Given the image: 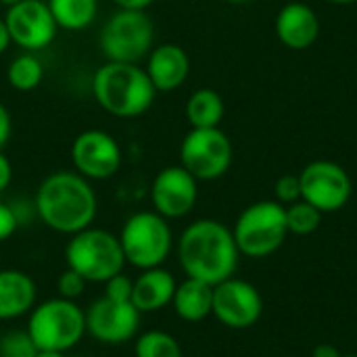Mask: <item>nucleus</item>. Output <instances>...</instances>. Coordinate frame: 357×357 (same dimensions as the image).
Masks as SVG:
<instances>
[{"label":"nucleus","mask_w":357,"mask_h":357,"mask_svg":"<svg viewBox=\"0 0 357 357\" xmlns=\"http://www.w3.org/2000/svg\"><path fill=\"white\" fill-rule=\"evenodd\" d=\"M232 157V142L220 128H190L180 142V165L199 182H211L226 176Z\"/></svg>","instance_id":"9"},{"label":"nucleus","mask_w":357,"mask_h":357,"mask_svg":"<svg viewBox=\"0 0 357 357\" xmlns=\"http://www.w3.org/2000/svg\"><path fill=\"white\" fill-rule=\"evenodd\" d=\"M287 209V226H289V234L295 236H310L314 234L320 224H322V211L316 209L314 205H310L307 201H295L291 205L284 207Z\"/></svg>","instance_id":"25"},{"label":"nucleus","mask_w":357,"mask_h":357,"mask_svg":"<svg viewBox=\"0 0 357 357\" xmlns=\"http://www.w3.org/2000/svg\"><path fill=\"white\" fill-rule=\"evenodd\" d=\"M21 0H0V4L4 6V8H10V6H15V4H19Z\"/></svg>","instance_id":"38"},{"label":"nucleus","mask_w":357,"mask_h":357,"mask_svg":"<svg viewBox=\"0 0 357 357\" xmlns=\"http://www.w3.org/2000/svg\"><path fill=\"white\" fill-rule=\"evenodd\" d=\"M25 331L40 351L67 354L86 335V314L75 301L56 295L33 305L27 314Z\"/></svg>","instance_id":"4"},{"label":"nucleus","mask_w":357,"mask_h":357,"mask_svg":"<svg viewBox=\"0 0 357 357\" xmlns=\"http://www.w3.org/2000/svg\"><path fill=\"white\" fill-rule=\"evenodd\" d=\"M123 153L115 136L105 130H84L71 142L73 172L90 182L111 180L121 169Z\"/></svg>","instance_id":"11"},{"label":"nucleus","mask_w":357,"mask_h":357,"mask_svg":"<svg viewBox=\"0 0 357 357\" xmlns=\"http://www.w3.org/2000/svg\"><path fill=\"white\" fill-rule=\"evenodd\" d=\"M343 354L339 351V347H335V345H331V343H320V345H316L314 347V351H312V357H341Z\"/></svg>","instance_id":"34"},{"label":"nucleus","mask_w":357,"mask_h":357,"mask_svg":"<svg viewBox=\"0 0 357 357\" xmlns=\"http://www.w3.org/2000/svg\"><path fill=\"white\" fill-rule=\"evenodd\" d=\"M274 31L282 46L291 50H307L320 36V19L310 4L289 2L278 10Z\"/></svg>","instance_id":"17"},{"label":"nucleus","mask_w":357,"mask_h":357,"mask_svg":"<svg viewBox=\"0 0 357 357\" xmlns=\"http://www.w3.org/2000/svg\"><path fill=\"white\" fill-rule=\"evenodd\" d=\"M117 238L126 257V266H132L138 272L163 266L174 251V232L169 220L153 209L132 213L123 222Z\"/></svg>","instance_id":"5"},{"label":"nucleus","mask_w":357,"mask_h":357,"mask_svg":"<svg viewBox=\"0 0 357 357\" xmlns=\"http://www.w3.org/2000/svg\"><path fill=\"white\" fill-rule=\"evenodd\" d=\"M132 287H134V278L119 272L117 276H113L105 282L102 295L113 299V301H130L132 299Z\"/></svg>","instance_id":"29"},{"label":"nucleus","mask_w":357,"mask_h":357,"mask_svg":"<svg viewBox=\"0 0 357 357\" xmlns=\"http://www.w3.org/2000/svg\"><path fill=\"white\" fill-rule=\"evenodd\" d=\"M176 287H178V282H176L174 274L169 270H165L163 266L142 270L134 278L130 301L140 314H155V312H161L167 305H172Z\"/></svg>","instance_id":"18"},{"label":"nucleus","mask_w":357,"mask_h":357,"mask_svg":"<svg viewBox=\"0 0 357 357\" xmlns=\"http://www.w3.org/2000/svg\"><path fill=\"white\" fill-rule=\"evenodd\" d=\"M224 2H228V4H247L251 0H224Z\"/></svg>","instance_id":"39"},{"label":"nucleus","mask_w":357,"mask_h":357,"mask_svg":"<svg viewBox=\"0 0 357 357\" xmlns=\"http://www.w3.org/2000/svg\"><path fill=\"white\" fill-rule=\"evenodd\" d=\"M38 303V287L23 270H0V322L27 316Z\"/></svg>","instance_id":"19"},{"label":"nucleus","mask_w":357,"mask_h":357,"mask_svg":"<svg viewBox=\"0 0 357 357\" xmlns=\"http://www.w3.org/2000/svg\"><path fill=\"white\" fill-rule=\"evenodd\" d=\"M199 199V180L182 165L163 167L151 184L153 211L165 220L186 218Z\"/></svg>","instance_id":"15"},{"label":"nucleus","mask_w":357,"mask_h":357,"mask_svg":"<svg viewBox=\"0 0 357 357\" xmlns=\"http://www.w3.org/2000/svg\"><path fill=\"white\" fill-rule=\"evenodd\" d=\"M65 264L86 282L105 284L126 268V257L117 234L105 228H86L69 236L65 245Z\"/></svg>","instance_id":"6"},{"label":"nucleus","mask_w":357,"mask_h":357,"mask_svg":"<svg viewBox=\"0 0 357 357\" xmlns=\"http://www.w3.org/2000/svg\"><path fill=\"white\" fill-rule=\"evenodd\" d=\"M38 351L25 328H10L0 337V357H36Z\"/></svg>","instance_id":"26"},{"label":"nucleus","mask_w":357,"mask_h":357,"mask_svg":"<svg viewBox=\"0 0 357 357\" xmlns=\"http://www.w3.org/2000/svg\"><path fill=\"white\" fill-rule=\"evenodd\" d=\"M44 79V65L36 52L17 54L6 67V82L17 92H31Z\"/></svg>","instance_id":"23"},{"label":"nucleus","mask_w":357,"mask_h":357,"mask_svg":"<svg viewBox=\"0 0 357 357\" xmlns=\"http://www.w3.org/2000/svg\"><path fill=\"white\" fill-rule=\"evenodd\" d=\"M36 357H67L65 354H61V351H38V356Z\"/></svg>","instance_id":"36"},{"label":"nucleus","mask_w":357,"mask_h":357,"mask_svg":"<svg viewBox=\"0 0 357 357\" xmlns=\"http://www.w3.org/2000/svg\"><path fill=\"white\" fill-rule=\"evenodd\" d=\"M10 33L6 29V23H4V17H0V54H4L10 46Z\"/></svg>","instance_id":"35"},{"label":"nucleus","mask_w":357,"mask_h":357,"mask_svg":"<svg viewBox=\"0 0 357 357\" xmlns=\"http://www.w3.org/2000/svg\"><path fill=\"white\" fill-rule=\"evenodd\" d=\"M13 182V165L10 159L0 151V192H4Z\"/></svg>","instance_id":"32"},{"label":"nucleus","mask_w":357,"mask_h":357,"mask_svg":"<svg viewBox=\"0 0 357 357\" xmlns=\"http://www.w3.org/2000/svg\"><path fill=\"white\" fill-rule=\"evenodd\" d=\"M238 253L261 259L276 253L289 236L287 209L278 201H257L241 211L232 228Z\"/></svg>","instance_id":"7"},{"label":"nucleus","mask_w":357,"mask_h":357,"mask_svg":"<svg viewBox=\"0 0 357 357\" xmlns=\"http://www.w3.org/2000/svg\"><path fill=\"white\" fill-rule=\"evenodd\" d=\"M4 23L10 33V42L25 52L48 48L59 31L46 0H21L19 4L6 8Z\"/></svg>","instance_id":"13"},{"label":"nucleus","mask_w":357,"mask_h":357,"mask_svg":"<svg viewBox=\"0 0 357 357\" xmlns=\"http://www.w3.org/2000/svg\"><path fill=\"white\" fill-rule=\"evenodd\" d=\"M86 335L94 341L115 347L132 341L138 335L142 314L132 301H113L109 297L94 299L86 310Z\"/></svg>","instance_id":"12"},{"label":"nucleus","mask_w":357,"mask_h":357,"mask_svg":"<svg viewBox=\"0 0 357 357\" xmlns=\"http://www.w3.org/2000/svg\"><path fill=\"white\" fill-rule=\"evenodd\" d=\"M19 230V222L8 203H0V243L8 241Z\"/></svg>","instance_id":"30"},{"label":"nucleus","mask_w":357,"mask_h":357,"mask_svg":"<svg viewBox=\"0 0 357 357\" xmlns=\"http://www.w3.org/2000/svg\"><path fill=\"white\" fill-rule=\"evenodd\" d=\"M172 307L184 322H203L213 310V287L197 278H184L176 287Z\"/></svg>","instance_id":"20"},{"label":"nucleus","mask_w":357,"mask_h":357,"mask_svg":"<svg viewBox=\"0 0 357 357\" xmlns=\"http://www.w3.org/2000/svg\"><path fill=\"white\" fill-rule=\"evenodd\" d=\"M155 46V23L146 10L117 8L100 27L98 48L105 61L140 63Z\"/></svg>","instance_id":"8"},{"label":"nucleus","mask_w":357,"mask_h":357,"mask_svg":"<svg viewBox=\"0 0 357 357\" xmlns=\"http://www.w3.org/2000/svg\"><path fill=\"white\" fill-rule=\"evenodd\" d=\"M136 357H182L178 339L165 331H146L136 337L134 343Z\"/></svg>","instance_id":"24"},{"label":"nucleus","mask_w":357,"mask_h":357,"mask_svg":"<svg viewBox=\"0 0 357 357\" xmlns=\"http://www.w3.org/2000/svg\"><path fill=\"white\" fill-rule=\"evenodd\" d=\"M36 218L50 230L71 236L90 228L98 213V197L90 180L77 172H52L36 188Z\"/></svg>","instance_id":"1"},{"label":"nucleus","mask_w":357,"mask_h":357,"mask_svg":"<svg viewBox=\"0 0 357 357\" xmlns=\"http://www.w3.org/2000/svg\"><path fill=\"white\" fill-rule=\"evenodd\" d=\"M274 195H276V201L280 205H291L295 201H301V182H299V174H287V176H280L274 184Z\"/></svg>","instance_id":"28"},{"label":"nucleus","mask_w":357,"mask_h":357,"mask_svg":"<svg viewBox=\"0 0 357 357\" xmlns=\"http://www.w3.org/2000/svg\"><path fill=\"white\" fill-rule=\"evenodd\" d=\"M117 8H132V10H146L155 0H111Z\"/></svg>","instance_id":"33"},{"label":"nucleus","mask_w":357,"mask_h":357,"mask_svg":"<svg viewBox=\"0 0 357 357\" xmlns=\"http://www.w3.org/2000/svg\"><path fill=\"white\" fill-rule=\"evenodd\" d=\"M144 71L157 92H174L190 75V56L180 44L165 42L146 54Z\"/></svg>","instance_id":"16"},{"label":"nucleus","mask_w":357,"mask_h":357,"mask_svg":"<svg viewBox=\"0 0 357 357\" xmlns=\"http://www.w3.org/2000/svg\"><path fill=\"white\" fill-rule=\"evenodd\" d=\"M59 29L82 31L98 17V0H46Z\"/></svg>","instance_id":"22"},{"label":"nucleus","mask_w":357,"mask_h":357,"mask_svg":"<svg viewBox=\"0 0 357 357\" xmlns=\"http://www.w3.org/2000/svg\"><path fill=\"white\" fill-rule=\"evenodd\" d=\"M264 312V299L257 287L243 278H228L213 287L211 316L220 324L232 331H245L259 322Z\"/></svg>","instance_id":"14"},{"label":"nucleus","mask_w":357,"mask_h":357,"mask_svg":"<svg viewBox=\"0 0 357 357\" xmlns=\"http://www.w3.org/2000/svg\"><path fill=\"white\" fill-rule=\"evenodd\" d=\"M96 105L119 119H134L144 115L157 96L144 67L138 63L105 61L90 82Z\"/></svg>","instance_id":"3"},{"label":"nucleus","mask_w":357,"mask_h":357,"mask_svg":"<svg viewBox=\"0 0 357 357\" xmlns=\"http://www.w3.org/2000/svg\"><path fill=\"white\" fill-rule=\"evenodd\" d=\"M331 4H339V6H347V4H356L357 0H326Z\"/></svg>","instance_id":"37"},{"label":"nucleus","mask_w":357,"mask_h":357,"mask_svg":"<svg viewBox=\"0 0 357 357\" xmlns=\"http://www.w3.org/2000/svg\"><path fill=\"white\" fill-rule=\"evenodd\" d=\"M341 357H357L356 354H347V356H341Z\"/></svg>","instance_id":"40"},{"label":"nucleus","mask_w":357,"mask_h":357,"mask_svg":"<svg viewBox=\"0 0 357 357\" xmlns=\"http://www.w3.org/2000/svg\"><path fill=\"white\" fill-rule=\"evenodd\" d=\"M299 182L301 199L322 213L341 211L349 203L354 192V184L345 167L328 159L307 163L299 174Z\"/></svg>","instance_id":"10"},{"label":"nucleus","mask_w":357,"mask_h":357,"mask_svg":"<svg viewBox=\"0 0 357 357\" xmlns=\"http://www.w3.org/2000/svg\"><path fill=\"white\" fill-rule=\"evenodd\" d=\"M184 113L190 128H220L226 115V105L218 90L199 88L188 96Z\"/></svg>","instance_id":"21"},{"label":"nucleus","mask_w":357,"mask_h":357,"mask_svg":"<svg viewBox=\"0 0 357 357\" xmlns=\"http://www.w3.org/2000/svg\"><path fill=\"white\" fill-rule=\"evenodd\" d=\"M176 255L186 278H197L211 287L232 278L241 259L232 230L211 218L195 220L182 230Z\"/></svg>","instance_id":"2"},{"label":"nucleus","mask_w":357,"mask_h":357,"mask_svg":"<svg viewBox=\"0 0 357 357\" xmlns=\"http://www.w3.org/2000/svg\"><path fill=\"white\" fill-rule=\"evenodd\" d=\"M10 134H13V117H10V111L0 102V151L10 140Z\"/></svg>","instance_id":"31"},{"label":"nucleus","mask_w":357,"mask_h":357,"mask_svg":"<svg viewBox=\"0 0 357 357\" xmlns=\"http://www.w3.org/2000/svg\"><path fill=\"white\" fill-rule=\"evenodd\" d=\"M86 287H88V282L77 272H73L71 268H65L61 272L59 280H56V293H59V297L69 299V301H77L84 295Z\"/></svg>","instance_id":"27"}]
</instances>
